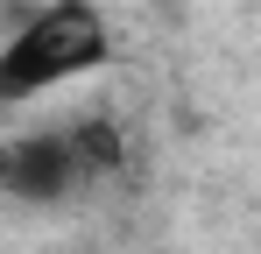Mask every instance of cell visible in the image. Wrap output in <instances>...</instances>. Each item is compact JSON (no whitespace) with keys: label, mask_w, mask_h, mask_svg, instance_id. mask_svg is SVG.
<instances>
[{"label":"cell","mask_w":261,"mask_h":254,"mask_svg":"<svg viewBox=\"0 0 261 254\" xmlns=\"http://www.w3.org/2000/svg\"><path fill=\"white\" fill-rule=\"evenodd\" d=\"M113 57V29L92 0H49L0 42V106H29Z\"/></svg>","instance_id":"cell-1"},{"label":"cell","mask_w":261,"mask_h":254,"mask_svg":"<svg viewBox=\"0 0 261 254\" xmlns=\"http://www.w3.org/2000/svg\"><path fill=\"white\" fill-rule=\"evenodd\" d=\"M78 184H92L85 156H78V141H71V127H57V134H14V141H0V191L7 198H21V205H57V198H71Z\"/></svg>","instance_id":"cell-2"}]
</instances>
